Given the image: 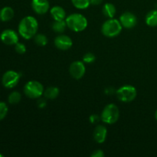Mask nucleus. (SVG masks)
<instances>
[{"instance_id":"f257e3e1","label":"nucleus","mask_w":157,"mask_h":157,"mask_svg":"<svg viewBox=\"0 0 157 157\" xmlns=\"http://www.w3.org/2000/svg\"><path fill=\"white\" fill-rule=\"evenodd\" d=\"M38 21L33 16H26L20 21L18 25V33L22 38L30 39L34 38L38 32Z\"/></svg>"},{"instance_id":"f03ea898","label":"nucleus","mask_w":157,"mask_h":157,"mask_svg":"<svg viewBox=\"0 0 157 157\" xmlns=\"http://www.w3.org/2000/svg\"><path fill=\"white\" fill-rule=\"evenodd\" d=\"M68 29L74 32H82L87 28V20L83 15L79 13H74L68 15L65 18Z\"/></svg>"},{"instance_id":"7ed1b4c3","label":"nucleus","mask_w":157,"mask_h":157,"mask_svg":"<svg viewBox=\"0 0 157 157\" xmlns=\"http://www.w3.org/2000/svg\"><path fill=\"white\" fill-rule=\"evenodd\" d=\"M122 25L121 21L114 18H109L103 24L101 32L103 35L108 38L117 36L122 31Z\"/></svg>"},{"instance_id":"20e7f679","label":"nucleus","mask_w":157,"mask_h":157,"mask_svg":"<svg viewBox=\"0 0 157 157\" xmlns=\"http://www.w3.org/2000/svg\"><path fill=\"white\" fill-rule=\"evenodd\" d=\"M120 117V111L115 104H107L101 113V119L107 124H113L118 121Z\"/></svg>"},{"instance_id":"39448f33","label":"nucleus","mask_w":157,"mask_h":157,"mask_svg":"<svg viewBox=\"0 0 157 157\" xmlns=\"http://www.w3.org/2000/svg\"><path fill=\"white\" fill-rule=\"evenodd\" d=\"M24 93L28 98L32 99L40 98L44 94L42 84L36 81H30L26 83L24 87Z\"/></svg>"},{"instance_id":"423d86ee","label":"nucleus","mask_w":157,"mask_h":157,"mask_svg":"<svg viewBox=\"0 0 157 157\" xmlns=\"http://www.w3.org/2000/svg\"><path fill=\"white\" fill-rule=\"evenodd\" d=\"M117 97L122 102H131L136 98V90L132 85H124L117 90Z\"/></svg>"},{"instance_id":"0eeeda50","label":"nucleus","mask_w":157,"mask_h":157,"mask_svg":"<svg viewBox=\"0 0 157 157\" xmlns=\"http://www.w3.org/2000/svg\"><path fill=\"white\" fill-rule=\"evenodd\" d=\"M20 75L15 71H8L3 75L2 83L6 88H13L18 84Z\"/></svg>"},{"instance_id":"6e6552de","label":"nucleus","mask_w":157,"mask_h":157,"mask_svg":"<svg viewBox=\"0 0 157 157\" xmlns=\"http://www.w3.org/2000/svg\"><path fill=\"white\" fill-rule=\"evenodd\" d=\"M86 71V67L84 62L80 61H75L70 65L69 72L72 78L79 80L84 77Z\"/></svg>"},{"instance_id":"1a4fd4ad","label":"nucleus","mask_w":157,"mask_h":157,"mask_svg":"<svg viewBox=\"0 0 157 157\" xmlns=\"http://www.w3.org/2000/svg\"><path fill=\"white\" fill-rule=\"evenodd\" d=\"M0 39L7 45H14L18 42V35L12 29H6L1 33Z\"/></svg>"},{"instance_id":"9d476101","label":"nucleus","mask_w":157,"mask_h":157,"mask_svg":"<svg viewBox=\"0 0 157 157\" xmlns=\"http://www.w3.org/2000/svg\"><path fill=\"white\" fill-rule=\"evenodd\" d=\"M120 21L123 27L126 29H133L137 24V18L136 15L132 12H126L123 13L120 17Z\"/></svg>"},{"instance_id":"9b49d317","label":"nucleus","mask_w":157,"mask_h":157,"mask_svg":"<svg viewBox=\"0 0 157 157\" xmlns=\"http://www.w3.org/2000/svg\"><path fill=\"white\" fill-rule=\"evenodd\" d=\"M73 44L71 38L67 35H60L57 36L55 39V45L57 48L61 51H66L71 48Z\"/></svg>"},{"instance_id":"f8f14e48","label":"nucleus","mask_w":157,"mask_h":157,"mask_svg":"<svg viewBox=\"0 0 157 157\" xmlns=\"http://www.w3.org/2000/svg\"><path fill=\"white\" fill-rule=\"evenodd\" d=\"M32 7L35 13L44 15L48 11L50 6L48 0H32Z\"/></svg>"},{"instance_id":"ddd939ff","label":"nucleus","mask_w":157,"mask_h":157,"mask_svg":"<svg viewBox=\"0 0 157 157\" xmlns=\"http://www.w3.org/2000/svg\"><path fill=\"white\" fill-rule=\"evenodd\" d=\"M107 136V129L103 125H98L94 130V139L98 144H102L106 140Z\"/></svg>"},{"instance_id":"4468645a","label":"nucleus","mask_w":157,"mask_h":157,"mask_svg":"<svg viewBox=\"0 0 157 157\" xmlns=\"http://www.w3.org/2000/svg\"><path fill=\"white\" fill-rule=\"evenodd\" d=\"M50 13L55 21H61L66 18V12L61 6H54L50 10Z\"/></svg>"},{"instance_id":"2eb2a0df","label":"nucleus","mask_w":157,"mask_h":157,"mask_svg":"<svg viewBox=\"0 0 157 157\" xmlns=\"http://www.w3.org/2000/svg\"><path fill=\"white\" fill-rule=\"evenodd\" d=\"M14 10L11 7L6 6L0 10V20L2 21H8L14 16Z\"/></svg>"},{"instance_id":"dca6fc26","label":"nucleus","mask_w":157,"mask_h":157,"mask_svg":"<svg viewBox=\"0 0 157 157\" xmlns=\"http://www.w3.org/2000/svg\"><path fill=\"white\" fill-rule=\"evenodd\" d=\"M146 23L150 27L157 26V10H152L146 15Z\"/></svg>"},{"instance_id":"f3484780","label":"nucleus","mask_w":157,"mask_h":157,"mask_svg":"<svg viewBox=\"0 0 157 157\" xmlns=\"http://www.w3.org/2000/svg\"><path fill=\"white\" fill-rule=\"evenodd\" d=\"M103 14L109 18H113L116 14V7L111 3H106L103 6Z\"/></svg>"},{"instance_id":"a211bd4d","label":"nucleus","mask_w":157,"mask_h":157,"mask_svg":"<svg viewBox=\"0 0 157 157\" xmlns=\"http://www.w3.org/2000/svg\"><path fill=\"white\" fill-rule=\"evenodd\" d=\"M59 93L60 90L58 87H49L44 91V96L47 99L53 100L58 98V96L59 95Z\"/></svg>"},{"instance_id":"6ab92c4d","label":"nucleus","mask_w":157,"mask_h":157,"mask_svg":"<svg viewBox=\"0 0 157 157\" xmlns=\"http://www.w3.org/2000/svg\"><path fill=\"white\" fill-rule=\"evenodd\" d=\"M67 26L65 20H61V21H55L52 23V30L57 33H62L65 31Z\"/></svg>"},{"instance_id":"aec40b11","label":"nucleus","mask_w":157,"mask_h":157,"mask_svg":"<svg viewBox=\"0 0 157 157\" xmlns=\"http://www.w3.org/2000/svg\"><path fill=\"white\" fill-rule=\"evenodd\" d=\"M71 2L77 9H84L90 6V0H71Z\"/></svg>"},{"instance_id":"412c9836","label":"nucleus","mask_w":157,"mask_h":157,"mask_svg":"<svg viewBox=\"0 0 157 157\" xmlns=\"http://www.w3.org/2000/svg\"><path fill=\"white\" fill-rule=\"evenodd\" d=\"M21 99V94L18 91H13L9 94L8 98L9 103L11 104H17L20 102Z\"/></svg>"},{"instance_id":"4be33fe9","label":"nucleus","mask_w":157,"mask_h":157,"mask_svg":"<svg viewBox=\"0 0 157 157\" xmlns=\"http://www.w3.org/2000/svg\"><path fill=\"white\" fill-rule=\"evenodd\" d=\"M34 41L39 46H45L48 44V38L43 34H36L34 37Z\"/></svg>"},{"instance_id":"5701e85b","label":"nucleus","mask_w":157,"mask_h":157,"mask_svg":"<svg viewBox=\"0 0 157 157\" xmlns=\"http://www.w3.org/2000/svg\"><path fill=\"white\" fill-rule=\"evenodd\" d=\"M8 106L6 103L0 101V121H2L8 113Z\"/></svg>"},{"instance_id":"b1692460","label":"nucleus","mask_w":157,"mask_h":157,"mask_svg":"<svg viewBox=\"0 0 157 157\" xmlns=\"http://www.w3.org/2000/svg\"><path fill=\"white\" fill-rule=\"evenodd\" d=\"M96 58H95V55H94L93 53H90V52H88V53L85 54L83 57V61L87 64H90V63H93L94 61H95Z\"/></svg>"},{"instance_id":"393cba45","label":"nucleus","mask_w":157,"mask_h":157,"mask_svg":"<svg viewBox=\"0 0 157 157\" xmlns=\"http://www.w3.org/2000/svg\"><path fill=\"white\" fill-rule=\"evenodd\" d=\"M15 45V50L17 53L20 54V55H22V54H25L26 52V47L22 43L18 42Z\"/></svg>"},{"instance_id":"a878e982","label":"nucleus","mask_w":157,"mask_h":157,"mask_svg":"<svg viewBox=\"0 0 157 157\" xmlns=\"http://www.w3.org/2000/svg\"><path fill=\"white\" fill-rule=\"evenodd\" d=\"M92 157H103L104 156V153L102 150H98L94 151V153L90 155Z\"/></svg>"},{"instance_id":"bb28decb","label":"nucleus","mask_w":157,"mask_h":157,"mask_svg":"<svg viewBox=\"0 0 157 157\" xmlns=\"http://www.w3.org/2000/svg\"><path fill=\"white\" fill-rule=\"evenodd\" d=\"M90 123H92V124H96L97 122L99 121V117L95 114L91 115V116L90 117Z\"/></svg>"},{"instance_id":"cd10ccee","label":"nucleus","mask_w":157,"mask_h":157,"mask_svg":"<svg viewBox=\"0 0 157 157\" xmlns=\"http://www.w3.org/2000/svg\"><path fill=\"white\" fill-rule=\"evenodd\" d=\"M38 105L40 108H43L46 106V101L44 99H41L38 102Z\"/></svg>"},{"instance_id":"c85d7f7f","label":"nucleus","mask_w":157,"mask_h":157,"mask_svg":"<svg viewBox=\"0 0 157 157\" xmlns=\"http://www.w3.org/2000/svg\"><path fill=\"white\" fill-rule=\"evenodd\" d=\"M104 0H90V4L93 6H98V5L101 4Z\"/></svg>"},{"instance_id":"c756f323","label":"nucleus","mask_w":157,"mask_h":157,"mask_svg":"<svg viewBox=\"0 0 157 157\" xmlns=\"http://www.w3.org/2000/svg\"><path fill=\"white\" fill-rule=\"evenodd\" d=\"M155 118H156V120L157 121V109H156V112H155Z\"/></svg>"},{"instance_id":"7c9ffc66","label":"nucleus","mask_w":157,"mask_h":157,"mask_svg":"<svg viewBox=\"0 0 157 157\" xmlns=\"http://www.w3.org/2000/svg\"><path fill=\"white\" fill-rule=\"evenodd\" d=\"M0 157H3V155H1V154H0Z\"/></svg>"}]
</instances>
